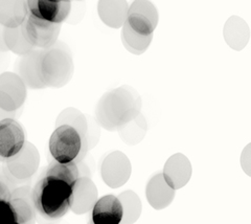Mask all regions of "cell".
<instances>
[{"mask_svg": "<svg viewBox=\"0 0 251 224\" xmlns=\"http://www.w3.org/2000/svg\"><path fill=\"white\" fill-rule=\"evenodd\" d=\"M90 219L93 224H121L123 219V206L114 195L99 198L94 203Z\"/></svg>", "mask_w": 251, "mask_h": 224, "instance_id": "17", "label": "cell"}, {"mask_svg": "<svg viewBox=\"0 0 251 224\" xmlns=\"http://www.w3.org/2000/svg\"><path fill=\"white\" fill-rule=\"evenodd\" d=\"M0 163H3V160L1 158H0Z\"/></svg>", "mask_w": 251, "mask_h": 224, "instance_id": "33", "label": "cell"}, {"mask_svg": "<svg viewBox=\"0 0 251 224\" xmlns=\"http://www.w3.org/2000/svg\"><path fill=\"white\" fill-rule=\"evenodd\" d=\"M176 195V191L172 189L164 180L162 173H156L146 187V197L149 204L155 210H163L168 207Z\"/></svg>", "mask_w": 251, "mask_h": 224, "instance_id": "18", "label": "cell"}, {"mask_svg": "<svg viewBox=\"0 0 251 224\" xmlns=\"http://www.w3.org/2000/svg\"><path fill=\"white\" fill-rule=\"evenodd\" d=\"M3 38L9 51L17 56H25L35 50V48H33L25 39L22 33L21 25L14 28L3 27Z\"/></svg>", "mask_w": 251, "mask_h": 224, "instance_id": "25", "label": "cell"}, {"mask_svg": "<svg viewBox=\"0 0 251 224\" xmlns=\"http://www.w3.org/2000/svg\"><path fill=\"white\" fill-rule=\"evenodd\" d=\"M4 57V53H2V52H0V59H2Z\"/></svg>", "mask_w": 251, "mask_h": 224, "instance_id": "30", "label": "cell"}, {"mask_svg": "<svg viewBox=\"0 0 251 224\" xmlns=\"http://www.w3.org/2000/svg\"><path fill=\"white\" fill-rule=\"evenodd\" d=\"M73 188L74 184L44 171L35 187L31 188V199L36 213L50 221L64 217L72 210Z\"/></svg>", "mask_w": 251, "mask_h": 224, "instance_id": "2", "label": "cell"}, {"mask_svg": "<svg viewBox=\"0 0 251 224\" xmlns=\"http://www.w3.org/2000/svg\"><path fill=\"white\" fill-rule=\"evenodd\" d=\"M87 224H93V223H92V221H91V219H89V221H88V223H87Z\"/></svg>", "mask_w": 251, "mask_h": 224, "instance_id": "32", "label": "cell"}, {"mask_svg": "<svg viewBox=\"0 0 251 224\" xmlns=\"http://www.w3.org/2000/svg\"><path fill=\"white\" fill-rule=\"evenodd\" d=\"M224 37L231 49L235 50L244 49L249 39V28L246 22L239 17H231L225 25Z\"/></svg>", "mask_w": 251, "mask_h": 224, "instance_id": "21", "label": "cell"}, {"mask_svg": "<svg viewBox=\"0 0 251 224\" xmlns=\"http://www.w3.org/2000/svg\"><path fill=\"white\" fill-rule=\"evenodd\" d=\"M10 204L15 218L19 224H35L37 213L31 199V188L29 184L16 187L12 191Z\"/></svg>", "mask_w": 251, "mask_h": 224, "instance_id": "15", "label": "cell"}, {"mask_svg": "<svg viewBox=\"0 0 251 224\" xmlns=\"http://www.w3.org/2000/svg\"><path fill=\"white\" fill-rule=\"evenodd\" d=\"M21 29L25 39L33 48L45 50L58 41L61 25L39 19L28 13L21 25Z\"/></svg>", "mask_w": 251, "mask_h": 224, "instance_id": "6", "label": "cell"}, {"mask_svg": "<svg viewBox=\"0 0 251 224\" xmlns=\"http://www.w3.org/2000/svg\"><path fill=\"white\" fill-rule=\"evenodd\" d=\"M40 51L35 49L16 62L15 74L25 83L26 88L29 89H44L46 88L40 75Z\"/></svg>", "mask_w": 251, "mask_h": 224, "instance_id": "14", "label": "cell"}, {"mask_svg": "<svg viewBox=\"0 0 251 224\" xmlns=\"http://www.w3.org/2000/svg\"><path fill=\"white\" fill-rule=\"evenodd\" d=\"M28 14L25 0H0V25L20 26Z\"/></svg>", "mask_w": 251, "mask_h": 224, "instance_id": "20", "label": "cell"}, {"mask_svg": "<svg viewBox=\"0 0 251 224\" xmlns=\"http://www.w3.org/2000/svg\"><path fill=\"white\" fill-rule=\"evenodd\" d=\"M131 173V161L121 151L110 152L100 163L101 179L111 189L122 188L129 181Z\"/></svg>", "mask_w": 251, "mask_h": 224, "instance_id": "7", "label": "cell"}, {"mask_svg": "<svg viewBox=\"0 0 251 224\" xmlns=\"http://www.w3.org/2000/svg\"><path fill=\"white\" fill-rule=\"evenodd\" d=\"M27 97V88L15 73L0 74V108L7 112L20 110Z\"/></svg>", "mask_w": 251, "mask_h": 224, "instance_id": "8", "label": "cell"}, {"mask_svg": "<svg viewBox=\"0 0 251 224\" xmlns=\"http://www.w3.org/2000/svg\"><path fill=\"white\" fill-rule=\"evenodd\" d=\"M18 114V111H15V112H7L3 109L0 108V121H2L4 119H15L16 115Z\"/></svg>", "mask_w": 251, "mask_h": 224, "instance_id": "29", "label": "cell"}, {"mask_svg": "<svg viewBox=\"0 0 251 224\" xmlns=\"http://www.w3.org/2000/svg\"><path fill=\"white\" fill-rule=\"evenodd\" d=\"M141 98L138 92L128 85L107 91L101 96L96 108L98 125L110 132L122 127L140 114Z\"/></svg>", "mask_w": 251, "mask_h": 224, "instance_id": "1", "label": "cell"}, {"mask_svg": "<svg viewBox=\"0 0 251 224\" xmlns=\"http://www.w3.org/2000/svg\"><path fill=\"white\" fill-rule=\"evenodd\" d=\"M26 142L25 131L15 119L0 121V158L3 161L17 154Z\"/></svg>", "mask_w": 251, "mask_h": 224, "instance_id": "10", "label": "cell"}, {"mask_svg": "<svg viewBox=\"0 0 251 224\" xmlns=\"http://www.w3.org/2000/svg\"><path fill=\"white\" fill-rule=\"evenodd\" d=\"M161 173L166 182L177 191L185 187L191 180L193 168L190 159L184 154L176 153L167 160Z\"/></svg>", "mask_w": 251, "mask_h": 224, "instance_id": "13", "label": "cell"}, {"mask_svg": "<svg viewBox=\"0 0 251 224\" xmlns=\"http://www.w3.org/2000/svg\"><path fill=\"white\" fill-rule=\"evenodd\" d=\"M15 188L7 181V179L3 176V174L0 175V200H4V201H10L12 191Z\"/></svg>", "mask_w": 251, "mask_h": 224, "instance_id": "26", "label": "cell"}, {"mask_svg": "<svg viewBox=\"0 0 251 224\" xmlns=\"http://www.w3.org/2000/svg\"><path fill=\"white\" fill-rule=\"evenodd\" d=\"M75 64L69 46L57 41L40 51V75L46 87L61 88L73 79Z\"/></svg>", "mask_w": 251, "mask_h": 224, "instance_id": "3", "label": "cell"}, {"mask_svg": "<svg viewBox=\"0 0 251 224\" xmlns=\"http://www.w3.org/2000/svg\"><path fill=\"white\" fill-rule=\"evenodd\" d=\"M148 130V124L143 114H139L134 120L122 127L119 132L123 142L130 146H135L144 140Z\"/></svg>", "mask_w": 251, "mask_h": 224, "instance_id": "24", "label": "cell"}, {"mask_svg": "<svg viewBox=\"0 0 251 224\" xmlns=\"http://www.w3.org/2000/svg\"><path fill=\"white\" fill-rule=\"evenodd\" d=\"M50 153L53 160L61 164L78 163L89 151L88 140L69 125H60L51 133L49 142Z\"/></svg>", "mask_w": 251, "mask_h": 224, "instance_id": "4", "label": "cell"}, {"mask_svg": "<svg viewBox=\"0 0 251 224\" xmlns=\"http://www.w3.org/2000/svg\"><path fill=\"white\" fill-rule=\"evenodd\" d=\"M76 167L78 171V178H80V177H88V178H91L93 173L88 161L86 160V157L83 160L76 163Z\"/></svg>", "mask_w": 251, "mask_h": 224, "instance_id": "27", "label": "cell"}, {"mask_svg": "<svg viewBox=\"0 0 251 224\" xmlns=\"http://www.w3.org/2000/svg\"><path fill=\"white\" fill-rule=\"evenodd\" d=\"M116 197L119 198L123 206V219L121 224L135 223L143 211V204L138 195L135 192L127 190Z\"/></svg>", "mask_w": 251, "mask_h": 224, "instance_id": "23", "label": "cell"}, {"mask_svg": "<svg viewBox=\"0 0 251 224\" xmlns=\"http://www.w3.org/2000/svg\"><path fill=\"white\" fill-rule=\"evenodd\" d=\"M9 51L7 50L5 42H4V38H3V26L0 25V52L2 53H6Z\"/></svg>", "mask_w": 251, "mask_h": 224, "instance_id": "28", "label": "cell"}, {"mask_svg": "<svg viewBox=\"0 0 251 224\" xmlns=\"http://www.w3.org/2000/svg\"><path fill=\"white\" fill-rule=\"evenodd\" d=\"M127 0H99L98 12L100 20L112 28H120L127 20Z\"/></svg>", "mask_w": 251, "mask_h": 224, "instance_id": "19", "label": "cell"}, {"mask_svg": "<svg viewBox=\"0 0 251 224\" xmlns=\"http://www.w3.org/2000/svg\"><path fill=\"white\" fill-rule=\"evenodd\" d=\"M40 166V153L34 144L25 142L22 149L3 161L2 174L14 188L29 184Z\"/></svg>", "mask_w": 251, "mask_h": 224, "instance_id": "5", "label": "cell"}, {"mask_svg": "<svg viewBox=\"0 0 251 224\" xmlns=\"http://www.w3.org/2000/svg\"><path fill=\"white\" fill-rule=\"evenodd\" d=\"M27 11L33 16L52 23L64 22L72 11V1L65 0H25Z\"/></svg>", "mask_w": 251, "mask_h": 224, "instance_id": "12", "label": "cell"}, {"mask_svg": "<svg viewBox=\"0 0 251 224\" xmlns=\"http://www.w3.org/2000/svg\"><path fill=\"white\" fill-rule=\"evenodd\" d=\"M158 20V11L150 0H134L129 6L126 22L134 32L149 36L153 35Z\"/></svg>", "mask_w": 251, "mask_h": 224, "instance_id": "9", "label": "cell"}, {"mask_svg": "<svg viewBox=\"0 0 251 224\" xmlns=\"http://www.w3.org/2000/svg\"><path fill=\"white\" fill-rule=\"evenodd\" d=\"M60 1H65V0H60ZM69 1H73V0H69ZM75 1H81V0H75Z\"/></svg>", "mask_w": 251, "mask_h": 224, "instance_id": "31", "label": "cell"}, {"mask_svg": "<svg viewBox=\"0 0 251 224\" xmlns=\"http://www.w3.org/2000/svg\"><path fill=\"white\" fill-rule=\"evenodd\" d=\"M15 224H19V223H15Z\"/></svg>", "mask_w": 251, "mask_h": 224, "instance_id": "34", "label": "cell"}, {"mask_svg": "<svg viewBox=\"0 0 251 224\" xmlns=\"http://www.w3.org/2000/svg\"><path fill=\"white\" fill-rule=\"evenodd\" d=\"M69 125L75 128L78 132L88 140L89 150L97 146L100 138V126L96 120L92 121L75 108L69 107L63 110L56 121V127Z\"/></svg>", "mask_w": 251, "mask_h": 224, "instance_id": "11", "label": "cell"}, {"mask_svg": "<svg viewBox=\"0 0 251 224\" xmlns=\"http://www.w3.org/2000/svg\"><path fill=\"white\" fill-rule=\"evenodd\" d=\"M49 224H50V223H49Z\"/></svg>", "mask_w": 251, "mask_h": 224, "instance_id": "35", "label": "cell"}, {"mask_svg": "<svg viewBox=\"0 0 251 224\" xmlns=\"http://www.w3.org/2000/svg\"><path fill=\"white\" fill-rule=\"evenodd\" d=\"M74 201L72 210L75 215H83L92 210L94 203L99 199V192L96 183L88 177H80L75 182Z\"/></svg>", "mask_w": 251, "mask_h": 224, "instance_id": "16", "label": "cell"}, {"mask_svg": "<svg viewBox=\"0 0 251 224\" xmlns=\"http://www.w3.org/2000/svg\"><path fill=\"white\" fill-rule=\"evenodd\" d=\"M122 27V42L125 49L133 55L137 56L146 52L153 40V35H140L134 32L127 22H125Z\"/></svg>", "mask_w": 251, "mask_h": 224, "instance_id": "22", "label": "cell"}]
</instances>
